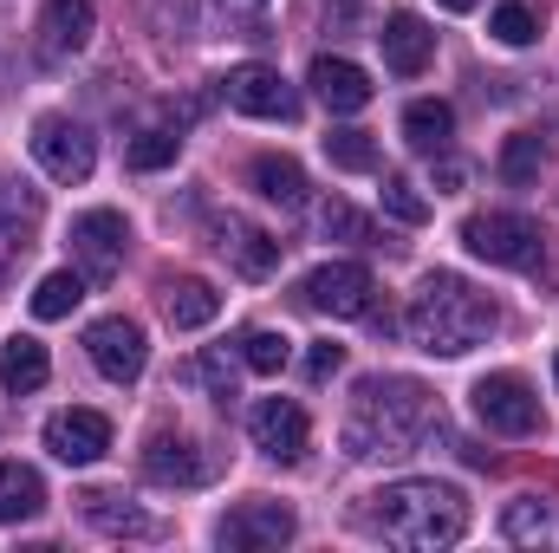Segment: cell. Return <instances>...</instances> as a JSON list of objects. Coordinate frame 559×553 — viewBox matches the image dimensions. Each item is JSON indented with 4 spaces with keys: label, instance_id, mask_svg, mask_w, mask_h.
<instances>
[{
    "label": "cell",
    "instance_id": "f35d334b",
    "mask_svg": "<svg viewBox=\"0 0 559 553\" xmlns=\"http://www.w3.org/2000/svg\"><path fill=\"white\" fill-rule=\"evenodd\" d=\"M554 378H559V358H554Z\"/></svg>",
    "mask_w": 559,
    "mask_h": 553
},
{
    "label": "cell",
    "instance_id": "2e32d148",
    "mask_svg": "<svg viewBox=\"0 0 559 553\" xmlns=\"http://www.w3.org/2000/svg\"><path fill=\"white\" fill-rule=\"evenodd\" d=\"M293 541V508L280 502H248L222 521V548H280Z\"/></svg>",
    "mask_w": 559,
    "mask_h": 553
},
{
    "label": "cell",
    "instance_id": "f1b7e54d",
    "mask_svg": "<svg viewBox=\"0 0 559 553\" xmlns=\"http://www.w3.org/2000/svg\"><path fill=\"white\" fill-rule=\"evenodd\" d=\"M325 156H332L338 169H352V176L378 169V143L365 138V131H332V138H325Z\"/></svg>",
    "mask_w": 559,
    "mask_h": 553
},
{
    "label": "cell",
    "instance_id": "d6a6232c",
    "mask_svg": "<svg viewBox=\"0 0 559 553\" xmlns=\"http://www.w3.org/2000/svg\"><path fill=\"white\" fill-rule=\"evenodd\" d=\"M495 39H501V46H534V39H540V20H534L521 0H508V7H495Z\"/></svg>",
    "mask_w": 559,
    "mask_h": 553
},
{
    "label": "cell",
    "instance_id": "4316f807",
    "mask_svg": "<svg viewBox=\"0 0 559 553\" xmlns=\"http://www.w3.org/2000/svg\"><path fill=\"white\" fill-rule=\"evenodd\" d=\"M540 163H547V143H540V131H514L508 138V150H501V176L521 189V183H534L540 176Z\"/></svg>",
    "mask_w": 559,
    "mask_h": 553
},
{
    "label": "cell",
    "instance_id": "8fae6325",
    "mask_svg": "<svg viewBox=\"0 0 559 553\" xmlns=\"http://www.w3.org/2000/svg\"><path fill=\"white\" fill-rule=\"evenodd\" d=\"M143 475L163 482V489H202V482L215 475V462L202 456V443H189V436H176V430H156V436L143 443Z\"/></svg>",
    "mask_w": 559,
    "mask_h": 553
},
{
    "label": "cell",
    "instance_id": "8d00e7d4",
    "mask_svg": "<svg viewBox=\"0 0 559 553\" xmlns=\"http://www.w3.org/2000/svg\"><path fill=\"white\" fill-rule=\"evenodd\" d=\"M442 7H449V13H468V7H475V0H442Z\"/></svg>",
    "mask_w": 559,
    "mask_h": 553
},
{
    "label": "cell",
    "instance_id": "ffe728a7",
    "mask_svg": "<svg viewBox=\"0 0 559 553\" xmlns=\"http://www.w3.org/2000/svg\"><path fill=\"white\" fill-rule=\"evenodd\" d=\"M248 176H254V189L274 202L280 215H299V209H306V169H299L293 156H274V150H267V156H254Z\"/></svg>",
    "mask_w": 559,
    "mask_h": 553
},
{
    "label": "cell",
    "instance_id": "ac0fdd59",
    "mask_svg": "<svg viewBox=\"0 0 559 553\" xmlns=\"http://www.w3.org/2000/svg\"><path fill=\"white\" fill-rule=\"evenodd\" d=\"M312 92H319L332 111H365V105H371V79H365V66L332 59V52L312 59Z\"/></svg>",
    "mask_w": 559,
    "mask_h": 553
},
{
    "label": "cell",
    "instance_id": "7c38bea8",
    "mask_svg": "<svg viewBox=\"0 0 559 553\" xmlns=\"http://www.w3.org/2000/svg\"><path fill=\"white\" fill-rule=\"evenodd\" d=\"M46 449L59 456V462H72V469H85V462H98L105 449H111V416L105 411H52L46 416Z\"/></svg>",
    "mask_w": 559,
    "mask_h": 553
},
{
    "label": "cell",
    "instance_id": "1f68e13d",
    "mask_svg": "<svg viewBox=\"0 0 559 553\" xmlns=\"http://www.w3.org/2000/svg\"><path fill=\"white\" fill-rule=\"evenodd\" d=\"M384 215H397V222L423 228V222H429V202L417 196V183H404V176H384Z\"/></svg>",
    "mask_w": 559,
    "mask_h": 553
},
{
    "label": "cell",
    "instance_id": "7a4b0ae2",
    "mask_svg": "<svg viewBox=\"0 0 559 553\" xmlns=\"http://www.w3.org/2000/svg\"><path fill=\"white\" fill-rule=\"evenodd\" d=\"M404 332H411V345L436 352V358H462L495 332V299L475 293L462 274H429L404 313Z\"/></svg>",
    "mask_w": 559,
    "mask_h": 553
},
{
    "label": "cell",
    "instance_id": "e0dca14e",
    "mask_svg": "<svg viewBox=\"0 0 559 553\" xmlns=\"http://www.w3.org/2000/svg\"><path fill=\"white\" fill-rule=\"evenodd\" d=\"M92 39V0H46L39 13V52L46 59H72Z\"/></svg>",
    "mask_w": 559,
    "mask_h": 553
},
{
    "label": "cell",
    "instance_id": "44dd1931",
    "mask_svg": "<svg viewBox=\"0 0 559 553\" xmlns=\"http://www.w3.org/2000/svg\"><path fill=\"white\" fill-rule=\"evenodd\" d=\"M501 534H508L514 548H559V502L521 495V502L501 515Z\"/></svg>",
    "mask_w": 559,
    "mask_h": 553
},
{
    "label": "cell",
    "instance_id": "836d02e7",
    "mask_svg": "<svg viewBox=\"0 0 559 553\" xmlns=\"http://www.w3.org/2000/svg\"><path fill=\"white\" fill-rule=\"evenodd\" d=\"M189 378H202V385H209V398H222V404L235 398V358H228L222 345H215V352H202V358L189 365Z\"/></svg>",
    "mask_w": 559,
    "mask_h": 553
},
{
    "label": "cell",
    "instance_id": "277c9868",
    "mask_svg": "<svg viewBox=\"0 0 559 553\" xmlns=\"http://www.w3.org/2000/svg\"><path fill=\"white\" fill-rule=\"evenodd\" d=\"M462 242H468V255H481L495 268H514V274H540L547 268V235L527 215H501V209L495 215H468Z\"/></svg>",
    "mask_w": 559,
    "mask_h": 553
},
{
    "label": "cell",
    "instance_id": "603a6c76",
    "mask_svg": "<svg viewBox=\"0 0 559 553\" xmlns=\"http://www.w3.org/2000/svg\"><path fill=\"white\" fill-rule=\"evenodd\" d=\"M39 508H46V482H39V469H26V462H0V521L20 528V521H33Z\"/></svg>",
    "mask_w": 559,
    "mask_h": 553
},
{
    "label": "cell",
    "instance_id": "4dcf8cb0",
    "mask_svg": "<svg viewBox=\"0 0 559 553\" xmlns=\"http://www.w3.org/2000/svg\"><path fill=\"white\" fill-rule=\"evenodd\" d=\"M176 150H182L176 131H143V138H131L124 163H131V169H163V163H176Z\"/></svg>",
    "mask_w": 559,
    "mask_h": 553
},
{
    "label": "cell",
    "instance_id": "4fadbf2b",
    "mask_svg": "<svg viewBox=\"0 0 559 553\" xmlns=\"http://www.w3.org/2000/svg\"><path fill=\"white\" fill-rule=\"evenodd\" d=\"M248 430H254V443H261L274 462H299V456H306V411L286 404V398L254 404V411H248Z\"/></svg>",
    "mask_w": 559,
    "mask_h": 553
},
{
    "label": "cell",
    "instance_id": "f546056e",
    "mask_svg": "<svg viewBox=\"0 0 559 553\" xmlns=\"http://www.w3.org/2000/svg\"><path fill=\"white\" fill-rule=\"evenodd\" d=\"M319 228H325V235H338V242H378L371 215H358L352 202H325V209H319Z\"/></svg>",
    "mask_w": 559,
    "mask_h": 553
},
{
    "label": "cell",
    "instance_id": "d4e9b609",
    "mask_svg": "<svg viewBox=\"0 0 559 553\" xmlns=\"http://www.w3.org/2000/svg\"><path fill=\"white\" fill-rule=\"evenodd\" d=\"M46 378H52V358H46V345H39V339H13V345L0 352V385H7L13 398L39 391Z\"/></svg>",
    "mask_w": 559,
    "mask_h": 553
},
{
    "label": "cell",
    "instance_id": "484cf974",
    "mask_svg": "<svg viewBox=\"0 0 559 553\" xmlns=\"http://www.w3.org/2000/svg\"><path fill=\"white\" fill-rule=\"evenodd\" d=\"M79 299H85V280L72 274V268H59V274H46L33 286V319H66Z\"/></svg>",
    "mask_w": 559,
    "mask_h": 553
},
{
    "label": "cell",
    "instance_id": "d590c367",
    "mask_svg": "<svg viewBox=\"0 0 559 553\" xmlns=\"http://www.w3.org/2000/svg\"><path fill=\"white\" fill-rule=\"evenodd\" d=\"M338 365H345V345H312V352H306V378H312V385H325Z\"/></svg>",
    "mask_w": 559,
    "mask_h": 553
},
{
    "label": "cell",
    "instance_id": "3957f363",
    "mask_svg": "<svg viewBox=\"0 0 559 553\" xmlns=\"http://www.w3.org/2000/svg\"><path fill=\"white\" fill-rule=\"evenodd\" d=\"M371 528L384 534V541H397V548H449V541H462V528H468V502H462V489H449V482H391L384 495H371Z\"/></svg>",
    "mask_w": 559,
    "mask_h": 553
},
{
    "label": "cell",
    "instance_id": "ba28073f",
    "mask_svg": "<svg viewBox=\"0 0 559 553\" xmlns=\"http://www.w3.org/2000/svg\"><path fill=\"white\" fill-rule=\"evenodd\" d=\"M475 416H481L495 436H534V430H540V398L527 391V378L495 372V378L475 385Z\"/></svg>",
    "mask_w": 559,
    "mask_h": 553
},
{
    "label": "cell",
    "instance_id": "83f0119b",
    "mask_svg": "<svg viewBox=\"0 0 559 553\" xmlns=\"http://www.w3.org/2000/svg\"><path fill=\"white\" fill-rule=\"evenodd\" d=\"M0 222L13 228V242H20V235H26V228L39 222V196H33L26 183H13V176L0 183ZM20 248H26V242H20Z\"/></svg>",
    "mask_w": 559,
    "mask_h": 553
},
{
    "label": "cell",
    "instance_id": "30bf717a",
    "mask_svg": "<svg viewBox=\"0 0 559 553\" xmlns=\"http://www.w3.org/2000/svg\"><path fill=\"white\" fill-rule=\"evenodd\" d=\"M124 242H131V228H124L118 209H85L72 222V255H79V268L92 280H111L124 268Z\"/></svg>",
    "mask_w": 559,
    "mask_h": 553
},
{
    "label": "cell",
    "instance_id": "74e56055",
    "mask_svg": "<svg viewBox=\"0 0 559 553\" xmlns=\"http://www.w3.org/2000/svg\"><path fill=\"white\" fill-rule=\"evenodd\" d=\"M228 7H267V0H228Z\"/></svg>",
    "mask_w": 559,
    "mask_h": 553
},
{
    "label": "cell",
    "instance_id": "5b68a950",
    "mask_svg": "<svg viewBox=\"0 0 559 553\" xmlns=\"http://www.w3.org/2000/svg\"><path fill=\"white\" fill-rule=\"evenodd\" d=\"M299 293H306L312 313H332V319H371V306H378V280H371V268H358V261L312 268Z\"/></svg>",
    "mask_w": 559,
    "mask_h": 553
},
{
    "label": "cell",
    "instance_id": "e575fe53",
    "mask_svg": "<svg viewBox=\"0 0 559 553\" xmlns=\"http://www.w3.org/2000/svg\"><path fill=\"white\" fill-rule=\"evenodd\" d=\"M241 365L261 372V378H274L280 365H286V339H280V332H248V339H241Z\"/></svg>",
    "mask_w": 559,
    "mask_h": 553
},
{
    "label": "cell",
    "instance_id": "9a60e30c",
    "mask_svg": "<svg viewBox=\"0 0 559 553\" xmlns=\"http://www.w3.org/2000/svg\"><path fill=\"white\" fill-rule=\"evenodd\" d=\"M378 39H384V66H391L397 79H417V72H429V59H436V33L423 26L417 13H404V7L384 20Z\"/></svg>",
    "mask_w": 559,
    "mask_h": 553
},
{
    "label": "cell",
    "instance_id": "cb8c5ba5",
    "mask_svg": "<svg viewBox=\"0 0 559 553\" xmlns=\"http://www.w3.org/2000/svg\"><path fill=\"white\" fill-rule=\"evenodd\" d=\"M449 138H455V111H449L442 98H417V105L404 111V143H411V150H423V156H442V150H449Z\"/></svg>",
    "mask_w": 559,
    "mask_h": 553
},
{
    "label": "cell",
    "instance_id": "7402d4cb",
    "mask_svg": "<svg viewBox=\"0 0 559 553\" xmlns=\"http://www.w3.org/2000/svg\"><path fill=\"white\" fill-rule=\"evenodd\" d=\"M85 502V521L98 528V534H131V541H150L156 534V521L143 515V508H131L124 495H111V489H92V495H79Z\"/></svg>",
    "mask_w": 559,
    "mask_h": 553
},
{
    "label": "cell",
    "instance_id": "52a82bcc",
    "mask_svg": "<svg viewBox=\"0 0 559 553\" xmlns=\"http://www.w3.org/2000/svg\"><path fill=\"white\" fill-rule=\"evenodd\" d=\"M33 156H39V169L52 183H85L92 163H98V143H92L85 125H72V118H39L33 125Z\"/></svg>",
    "mask_w": 559,
    "mask_h": 553
},
{
    "label": "cell",
    "instance_id": "d6986e66",
    "mask_svg": "<svg viewBox=\"0 0 559 553\" xmlns=\"http://www.w3.org/2000/svg\"><path fill=\"white\" fill-rule=\"evenodd\" d=\"M163 313H169L176 332H195V326H209L222 313V293L195 274H176V280H163Z\"/></svg>",
    "mask_w": 559,
    "mask_h": 553
},
{
    "label": "cell",
    "instance_id": "6da1fadb",
    "mask_svg": "<svg viewBox=\"0 0 559 553\" xmlns=\"http://www.w3.org/2000/svg\"><path fill=\"white\" fill-rule=\"evenodd\" d=\"M429 423H436V404L417 378H365L352 398L345 449L352 456H411Z\"/></svg>",
    "mask_w": 559,
    "mask_h": 553
},
{
    "label": "cell",
    "instance_id": "9c48e42d",
    "mask_svg": "<svg viewBox=\"0 0 559 553\" xmlns=\"http://www.w3.org/2000/svg\"><path fill=\"white\" fill-rule=\"evenodd\" d=\"M222 92H228V105L248 111V118H267V125H293V118H299V92L280 79L274 66H235Z\"/></svg>",
    "mask_w": 559,
    "mask_h": 553
},
{
    "label": "cell",
    "instance_id": "5bb4252c",
    "mask_svg": "<svg viewBox=\"0 0 559 553\" xmlns=\"http://www.w3.org/2000/svg\"><path fill=\"white\" fill-rule=\"evenodd\" d=\"M215 248H222L248 280H267L280 268V242L274 235H261L254 222H241V215H222V222H215Z\"/></svg>",
    "mask_w": 559,
    "mask_h": 553
},
{
    "label": "cell",
    "instance_id": "8992f818",
    "mask_svg": "<svg viewBox=\"0 0 559 553\" xmlns=\"http://www.w3.org/2000/svg\"><path fill=\"white\" fill-rule=\"evenodd\" d=\"M85 352H92V365H98L111 385H138L143 365H150V339H143L138 319H124V313L98 319V326L85 332Z\"/></svg>",
    "mask_w": 559,
    "mask_h": 553
}]
</instances>
